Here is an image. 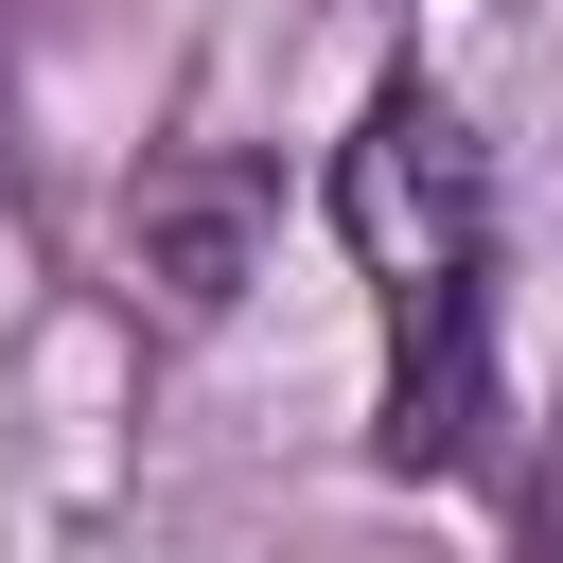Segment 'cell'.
<instances>
[{
    "instance_id": "6da1fadb",
    "label": "cell",
    "mask_w": 563,
    "mask_h": 563,
    "mask_svg": "<svg viewBox=\"0 0 563 563\" xmlns=\"http://www.w3.org/2000/svg\"><path fill=\"white\" fill-rule=\"evenodd\" d=\"M334 246L369 282V334H387V457H475L493 422V158L457 123V88L387 70L334 141Z\"/></svg>"
}]
</instances>
